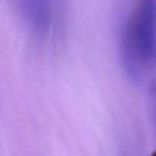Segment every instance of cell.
<instances>
[{
    "instance_id": "obj_1",
    "label": "cell",
    "mask_w": 156,
    "mask_h": 156,
    "mask_svg": "<svg viewBox=\"0 0 156 156\" xmlns=\"http://www.w3.org/2000/svg\"><path fill=\"white\" fill-rule=\"evenodd\" d=\"M124 62L139 74L156 59V0H137L126 23L122 41Z\"/></svg>"
},
{
    "instance_id": "obj_2",
    "label": "cell",
    "mask_w": 156,
    "mask_h": 156,
    "mask_svg": "<svg viewBox=\"0 0 156 156\" xmlns=\"http://www.w3.org/2000/svg\"><path fill=\"white\" fill-rule=\"evenodd\" d=\"M23 21L37 32L48 28L52 15L53 0H15Z\"/></svg>"
}]
</instances>
